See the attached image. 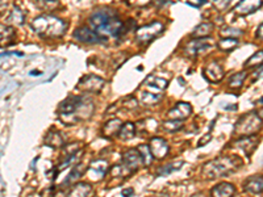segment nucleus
Wrapping results in <instances>:
<instances>
[{
  "instance_id": "nucleus-1",
  "label": "nucleus",
  "mask_w": 263,
  "mask_h": 197,
  "mask_svg": "<svg viewBox=\"0 0 263 197\" xmlns=\"http://www.w3.org/2000/svg\"><path fill=\"white\" fill-rule=\"evenodd\" d=\"M94 112L92 101L80 96H71L64 100L58 106L59 120L66 125H74L76 122L87 120Z\"/></svg>"
},
{
  "instance_id": "nucleus-2",
  "label": "nucleus",
  "mask_w": 263,
  "mask_h": 197,
  "mask_svg": "<svg viewBox=\"0 0 263 197\" xmlns=\"http://www.w3.org/2000/svg\"><path fill=\"white\" fill-rule=\"evenodd\" d=\"M90 25L106 41L109 37H118L124 32V24L112 9L102 8L90 16Z\"/></svg>"
},
{
  "instance_id": "nucleus-3",
  "label": "nucleus",
  "mask_w": 263,
  "mask_h": 197,
  "mask_svg": "<svg viewBox=\"0 0 263 197\" xmlns=\"http://www.w3.org/2000/svg\"><path fill=\"white\" fill-rule=\"evenodd\" d=\"M32 28L38 36L44 38H57V37L64 36L67 24L55 16L44 15L34 18L32 21Z\"/></svg>"
},
{
  "instance_id": "nucleus-4",
  "label": "nucleus",
  "mask_w": 263,
  "mask_h": 197,
  "mask_svg": "<svg viewBox=\"0 0 263 197\" xmlns=\"http://www.w3.org/2000/svg\"><path fill=\"white\" fill-rule=\"evenodd\" d=\"M241 166V161L237 157H220L217 159L208 162L204 166L203 173L207 179H217L222 176H229L230 173Z\"/></svg>"
},
{
  "instance_id": "nucleus-5",
  "label": "nucleus",
  "mask_w": 263,
  "mask_h": 197,
  "mask_svg": "<svg viewBox=\"0 0 263 197\" xmlns=\"http://www.w3.org/2000/svg\"><path fill=\"white\" fill-rule=\"evenodd\" d=\"M260 126H262V122H260L259 115L255 112H250L239 118L234 126V132L238 136H254L255 133H258Z\"/></svg>"
},
{
  "instance_id": "nucleus-6",
  "label": "nucleus",
  "mask_w": 263,
  "mask_h": 197,
  "mask_svg": "<svg viewBox=\"0 0 263 197\" xmlns=\"http://www.w3.org/2000/svg\"><path fill=\"white\" fill-rule=\"evenodd\" d=\"M162 31H164V25L158 21H154L149 25H145V27L139 28L136 33L137 42L143 43V45L144 43L150 42L151 39H154Z\"/></svg>"
},
{
  "instance_id": "nucleus-7",
  "label": "nucleus",
  "mask_w": 263,
  "mask_h": 197,
  "mask_svg": "<svg viewBox=\"0 0 263 197\" xmlns=\"http://www.w3.org/2000/svg\"><path fill=\"white\" fill-rule=\"evenodd\" d=\"M213 46V41L204 37V38H194L186 45L185 53L188 57H196L200 53H204Z\"/></svg>"
},
{
  "instance_id": "nucleus-8",
  "label": "nucleus",
  "mask_w": 263,
  "mask_h": 197,
  "mask_svg": "<svg viewBox=\"0 0 263 197\" xmlns=\"http://www.w3.org/2000/svg\"><path fill=\"white\" fill-rule=\"evenodd\" d=\"M104 87V80L96 75H86L80 78L76 88L83 92H100Z\"/></svg>"
},
{
  "instance_id": "nucleus-9",
  "label": "nucleus",
  "mask_w": 263,
  "mask_h": 197,
  "mask_svg": "<svg viewBox=\"0 0 263 197\" xmlns=\"http://www.w3.org/2000/svg\"><path fill=\"white\" fill-rule=\"evenodd\" d=\"M74 38L79 42H83V43H99L102 42L103 39L94 29H90L88 27H82V28H78L75 32H74Z\"/></svg>"
},
{
  "instance_id": "nucleus-10",
  "label": "nucleus",
  "mask_w": 263,
  "mask_h": 197,
  "mask_svg": "<svg viewBox=\"0 0 263 197\" xmlns=\"http://www.w3.org/2000/svg\"><path fill=\"white\" fill-rule=\"evenodd\" d=\"M123 164H124V166L127 167L128 170H129L132 173L136 172L139 167L144 164L143 157H141V154H139L138 149L128 150V151L124 154V157H123Z\"/></svg>"
},
{
  "instance_id": "nucleus-11",
  "label": "nucleus",
  "mask_w": 263,
  "mask_h": 197,
  "mask_svg": "<svg viewBox=\"0 0 263 197\" xmlns=\"http://www.w3.org/2000/svg\"><path fill=\"white\" fill-rule=\"evenodd\" d=\"M260 6H262V0H241L234 8V12L238 16H248L258 11Z\"/></svg>"
},
{
  "instance_id": "nucleus-12",
  "label": "nucleus",
  "mask_w": 263,
  "mask_h": 197,
  "mask_svg": "<svg viewBox=\"0 0 263 197\" xmlns=\"http://www.w3.org/2000/svg\"><path fill=\"white\" fill-rule=\"evenodd\" d=\"M150 150L151 154L155 159H164L167 154H169V145H167L166 141L160 137H154L151 138L150 141Z\"/></svg>"
},
{
  "instance_id": "nucleus-13",
  "label": "nucleus",
  "mask_w": 263,
  "mask_h": 197,
  "mask_svg": "<svg viewBox=\"0 0 263 197\" xmlns=\"http://www.w3.org/2000/svg\"><path fill=\"white\" fill-rule=\"evenodd\" d=\"M107 170H108V164H107L106 161H94L91 163L90 170H88V178H90L92 182H99L104 178V175L107 173Z\"/></svg>"
},
{
  "instance_id": "nucleus-14",
  "label": "nucleus",
  "mask_w": 263,
  "mask_h": 197,
  "mask_svg": "<svg viewBox=\"0 0 263 197\" xmlns=\"http://www.w3.org/2000/svg\"><path fill=\"white\" fill-rule=\"evenodd\" d=\"M192 113V106L188 103H178L173 110H170L167 116L174 120H185V118L190 117Z\"/></svg>"
},
{
  "instance_id": "nucleus-15",
  "label": "nucleus",
  "mask_w": 263,
  "mask_h": 197,
  "mask_svg": "<svg viewBox=\"0 0 263 197\" xmlns=\"http://www.w3.org/2000/svg\"><path fill=\"white\" fill-rule=\"evenodd\" d=\"M204 76L209 79V82H220L224 78V70L221 69L217 62H211L204 71Z\"/></svg>"
},
{
  "instance_id": "nucleus-16",
  "label": "nucleus",
  "mask_w": 263,
  "mask_h": 197,
  "mask_svg": "<svg viewBox=\"0 0 263 197\" xmlns=\"http://www.w3.org/2000/svg\"><path fill=\"white\" fill-rule=\"evenodd\" d=\"M245 191L253 194H259L263 192V176H250L245 182Z\"/></svg>"
},
{
  "instance_id": "nucleus-17",
  "label": "nucleus",
  "mask_w": 263,
  "mask_h": 197,
  "mask_svg": "<svg viewBox=\"0 0 263 197\" xmlns=\"http://www.w3.org/2000/svg\"><path fill=\"white\" fill-rule=\"evenodd\" d=\"M257 146L258 140L257 137L254 136H246L236 142V147H239V149L244 150V152H245L246 155H251V152L257 149Z\"/></svg>"
},
{
  "instance_id": "nucleus-18",
  "label": "nucleus",
  "mask_w": 263,
  "mask_h": 197,
  "mask_svg": "<svg viewBox=\"0 0 263 197\" xmlns=\"http://www.w3.org/2000/svg\"><path fill=\"white\" fill-rule=\"evenodd\" d=\"M167 84H169V82H167L166 79L153 78V76H149L145 82L146 87L153 90V92H155V94H160L167 87Z\"/></svg>"
},
{
  "instance_id": "nucleus-19",
  "label": "nucleus",
  "mask_w": 263,
  "mask_h": 197,
  "mask_svg": "<svg viewBox=\"0 0 263 197\" xmlns=\"http://www.w3.org/2000/svg\"><path fill=\"white\" fill-rule=\"evenodd\" d=\"M121 126H123V124H121L120 120L115 118V120H111V121L106 122V125L103 126V130H102V133H103V136L107 137V138H111V137H113L115 134H118Z\"/></svg>"
},
{
  "instance_id": "nucleus-20",
  "label": "nucleus",
  "mask_w": 263,
  "mask_h": 197,
  "mask_svg": "<svg viewBox=\"0 0 263 197\" xmlns=\"http://www.w3.org/2000/svg\"><path fill=\"white\" fill-rule=\"evenodd\" d=\"M236 189L232 184H228V183H221V184L216 185L215 188L212 189V196L217 197H229L233 196Z\"/></svg>"
},
{
  "instance_id": "nucleus-21",
  "label": "nucleus",
  "mask_w": 263,
  "mask_h": 197,
  "mask_svg": "<svg viewBox=\"0 0 263 197\" xmlns=\"http://www.w3.org/2000/svg\"><path fill=\"white\" fill-rule=\"evenodd\" d=\"M45 145L50 146L53 149H58V147L64 146V138L59 134V132H50L45 138Z\"/></svg>"
},
{
  "instance_id": "nucleus-22",
  "label": "nucleus",
  "mask_w": 263,
  "mask_h": 197,
  "mask_svg": "<svg viewBox=\"0 0 263 197\" xmlns=\"http://www.w3.org/2000/svg\"><path fill=\"white\" fill-rule=\"evenodd\" d=\"M238 39L233 37H222L217 42V46L222 52H232L238 46Z\"/></svg>"
},
{
  "instance_id": "nucleus-23",
  "label": "nucleus",
  "mask_w": 263,
  "mask_h": 197,
  "mask_svg": "<svg viewBox=\"0 0 263 197\" xmlns=\"http://www.w3.org/2000/svg\"><path fill=\"white\" fill-rule=\"evenodd\" d=\"M117 136L120 137L123 141L132 140V138L136 136V126H134V124H132V122H125V124H123V126H121Z\"/></svg>"
},
{
  "instance_id": "nucleus-24",
  "label": "nucleus",
  "mask_w": 263,
  "mask_h": 197,
  "mask_svg": "<svg viewBox=\"0 0 263 197\" xmlns=\"http://www.w3.org/2000/svg\"><path fill=\"white\" fill-rule=\"evenodd\" d=\"M213 31V24L211 23H203V24L197 25L192 32V37L195 38H204V37H209V34Z\"/></svg>"
},
{
  "instance_id": "nucleus-25",
  "label": "nucleus",
  "mask_w": 263,
  "mask_h": 197,
  "mask_svg": "<svg viewBox=\"0 0 263 197\" xmlns=\"http://www.w3.org/2000/svg\"><path fill=\"white\" fill-rule=\"evenodd\" d=\"M162 94H155V92L144 91L141 94V101L145 105H157L160 100H162Z\"/></svg>"
},
{
  "instance_id": "nucleus-26",
  "label": "nucleus",
  "mask_w": 263,
  "mask_h": 197,
  "mask_svg": "<svg viewBox=\"0 0 263 197\" xmlns=\"http://www.w3.org/2000/svg\"><path fill=\"white\" fill-rule=\"evenodd\" d=\"M91 185L86 184V183H78L69 191L70 196H88L91 193Z\"/></svg>"
},
{
  "instance_id": "nucleus-27",
  "label": "nucleus",
  "mask_w": 263,
  "mask_h": 197,
  "mask_svg": "<svg viewBox=\"0 0 263 197\" xmlns=\"http://www.w3.org/2000/svg\"><path fill=\"white\" fill-rule=\"evenodd\" d=\"M246 78V73L245 71H242V73L234 74L232 78L229 79V82H228V87L233 88V90H238V88L242 87L244 84V80Z\"/></svg>"
},
{
  "instance_id": "nucleus-28",
  "label": "nucleus",
  "mask_w": 263,
  "mask_h": 197,
  "mask_svg": "<svg viewBox=\"0 0 263 197\" xmlns=\"http://www.w3.org/2000/svg\"><path fill=\"white\" fill-rule=\"evenodd\" d=\"M83 172H85V166H83L82 163H76V166L74 167L73 171L70 172V175L67 176L66 180L64 182V185H66L67 183L75 182L76 179H79V178L83 175Z\"/></svg>"
},
{
  "instance_id": "nucleus-29",
  "label": "nucleus",
  "mask_w": 263,
  "mask_h": 197,
  "mask_svg": "<svg viewBox=\"0 0 263 197\" xmlns=\"http://www.w3.org/2000/svg\"><path fill=\"white\" fill-rule=\"evenodd\" d=\"M138 151L143 157V161H144V166H150L154 157L151 154V150H150V146L148 145H141L138 146Z\"/></svg>"
},
{
  "instance_id": "nucleus-30",
  "label": "nucleus",
  "mask_w": 263,
  "mask_h": 197,
  "mask_svg": "<svg viewBox=\"0 0 263 197\" xmlns=\"http://www.w3.org/2000/svg\"><path fill=\"white\" fill-rule=\"evenodd\" d=\"M183 162H179V163H169L166 164V166L160 167L159 170H158L157 175L158 176H167L170 175L171 172H174V171H178L179 168H181V166H183Z\"/></svg>"
},
{
  "instance_id": "nucleus-31",
  "label": "nucleus",
  "mask_w": 263,
  "mask_h": 197,
  "mask_svg": "<svg viewBox=\"0 0 263 197\" xmlns=\"http://www.w3.org/2000/svg\"><path fill=\"white\" fill-rule=\"evenodd\" d=\"M262 63H263V52L262 50H259V52L254 53V54L251 55L248 61L245 62V67H248V69H253V67L260 66Z\"/></svg>"
},
{
  "instance_id": "nucleus-32",
  "label": "nucleus",
  "mask_w": 263,
  "mask_h": 197,
  "mask_svg": "<svg viewBox=\"0 0 263 197\" xmlns=\"http://www.w3.org/2000/svg\"><path fill=\"white\" fill-rule=\"evenodd\" d=\"M181 126H183V120H174V118H171L170 121H165L162 124V127L166 132H169V133L178 132L179 129H181Z\"/></svg>"
},
{
  "instance_id": "nucleus-33",
  "label": "nucleus",
  "mask_w": 263,
  "mask_h": 197,
  "mask_svg": "<svg viewBox=\"0 0 263 197\" xmlns=\"http://www.w3.org/2000/svg\"><path fill=\"white\" fill-rule=\"evenodd\" d=\"M8 21L13 23V24H16V25H22L23 23H24V13L22 12V9L17 8V7H15V8L12 9L11 15H9Z\"/></svg>"
},
{
  "instance_id": "nucleus-34",
  "label": "nucleus",
  "mask_w": 263,
  "mask_h": 197,
  "mask_svg": "<svg viewBox=\"0 0 263 197\" xmlns=\"http://www.w3.org/2000/svg\"><path fill=\"white\" fill-rule=\"evenodd\" d=\"M36 4L39 9H46V11H53L59 6L58 0H36Z\"/></svg>"
},
{
  "instance_id": "nucleus-35",
  "label": "nucleus",
  "mask_w": 263,
  "mask_h": 197,
  "mask_svg": "<svg viewBox=\"0 0 263 197\" xmlns=\"http://www.w3.org/2000/svg\"><path fill=\"white\" fill-rule=\"evenodd\" d=\"M221 36L222 37H233V38H237V37L242 36L244 32L241 29H237V28H232V27H225L221 29Z\"/></svg>"
},
{
  "instance_id": "nucleus-36",
  "label": "nucleus",
  "mask_w": 263,
  "mask_h": 197,
  "mask_svg": "<svg viewBox=\"0 0 263 197\" xmlns=\"http://www.w3.org/2000/svg\"><path fill=\"white\" fill-rule=\"evenodd\" d=\"M9 38H15V29L11 27H4L2 25V43L4 42V39H6V43L8 45V41Z\"/></svg>"
},
{
  "instance_id": "nucleus-37",
  "label": "nucleus",
  "mask_w": 263,
  "mask_h": 197,
  "mask_svg": "<svg viewBox=\"0 0 263 197\" xmlns=\"http://www.w3.org/2000/svg\"><path fill=\"white\" fill-rule=\"evenodd\" d=\"M123 106H125V108H128V110H132V108H136L137 106V101L134 97H128V99H125V100H123Z\"/></svg>"
},
{
  "instance_id": "nucleus-38",
  "label": "nucleus",
  "mask_w": 263,
  "mask_h": 197,
  "mask_svg": "<svg viewBox=\"0 0 263 197\" xmlns=\"http://www.w3.org/2000/svg\"><path fill=\"white\" fill-rule=\"evenodd\" d=\"M151 0H128V4L133 7H138V8H143V7L148 6Z\"/></svg>"
},
{
  "instance_id": "nucleus-39",
  "label": "nucleus",
  "mask_w": 263,
  "mask_h": 197,
  "mask_svg": "<svg viewBox=\"0 0 263 197\" xmlns=\"http://www.w3.org/2000/svg\"><path fill=\"white\" fill-rule=\"evenodd\" d=\"M215 3H217L220 8H225V7L229 6L230 0H215Z\"/></svg>"
},
{
  "instance_id": "nucleus-40",
  "label": "nucleus",
  "mask_w": 263,
  "mask_h": 197,
  "mask_svg": "<svg viewBox=\"0 0 263 197\" xmlns=\"http://www.w3.org/2000/svg\"><path fill=\"white\" fill-rule=\"evenodd\" d=\"M211 138H212L211 134H208V136H207V138H206V137H203V138H201V140L199 141V147H201V146L207 145V143L209 142V140H211Z\"/></svg>"
},
{
  "instance_id": "nucleus-41",
  "label": "nucleus",
  "mask_w": 263,
  "mask_h": 197,
  "mask_svg": "<svg viewBox=\"0 0 263 197\" xmlns=\"http://www.w3.org/2000/svg\"><path fill=\"white\" fill-rule=\"evenodd\" d=\"M121 194H123V196H132V194H134V191L132 188H128L121 192Z\"/></svg>"
},
{
  "instance_id": "nucleus-42",
  "label": "nucleus",
  "mask_w": 263,
  "mask_h": 197,
  "mask_svg": "<svg viewBox=\"0 0 263 197\" xmlns=\"http://www.w3.org/2000/svg\"><path fill=\"white\" fill-rule=\"evenodd\" d=\"M257 36L259 37L260 39H263V24H260V25H259V28H258Z\"/></svg>"
},
{
  "instance_id": "nucleus-43",
  "label": "nucleus",
  "mask_w": 263,
  "mask_h": 197,
  "mask_svg": "<svg viewBox=\"0 0 263 197\" xmlns=\"http://www.w3.org/2000/svg\"><path fill=\"white\" fill-rule=\"evenodd\" d=\"M30 75H41V71H30Z\"/></svg>"
},
{
  "instance_id": "nucleus-44",
  "label": "nucleus",
  "mask_w": 263,
  "mask_h": 197,
  "mask_svg": "<svg viewBox=\"0 0 263 197\" xmlns=\"http://www.w3.org/2000/svg\"><path fill=\"white\" fill-rule=\"evenodd\" d=\"M258 115H259V117H260V118H263V110H262V111H260V112H259V113H258Z\"/></svg>"
},
{
  "instance_id": "nucleus-45",
  "label": "nucleus",
  "mask_w": 263,
  "mask_h": 197,
  "mask_svg": "<svg viewBox=\"0 0 263 197\" xmlns=\"http://www.w3.org/2000/svg\"><path fill=\"white\" fill-rule=\"evenodd\" d=\"M259 103H260V104H263V97H262V99H260V100H259Z\"/></svg>"
}]
</instances>
